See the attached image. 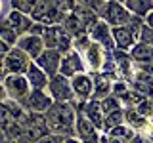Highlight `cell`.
I'll return each mask as SVG.
<instances>
[{"instance_id": "6da1fadb", "label": "cell", "mask_w": 153, "mask_h": 143, "mask_svg": "<svg viewBox=\"0 0 153 143\" xmlns=\"http://www.w3.org/2000/svg\"><path fill=\"white\" fill-rule=\"evenodd\" d=\"M48 126H50L52 133H57V136H75V126H76V105L75 101L71 103H61V101H54L50 109L44 113Z\"/></svg>"}, {"instance_id": "7a4b0ae2", "label": "cell", "mask_w": 153, "mask_h": 143, "mask_svg": "<svg viewBox=\"0 0 153 143\" xmlns=\"http://www.w3.org/2000/svg\"><path fill=\"white\" fill-rule=\"evenodd\" d=\"M31 84H29L25 74H8L2 78V99H16L23 101L29 94H31Z\"/></svg>"}, {"instance_id": "3957f363", "label": "cell", "mask_w": 153, "mask_h": 143, "mask_svg": "<svg viewBox=\"0 0 153 143\" xmlns=\"http://www.w3.org/2000/svg\"><path fill=\"white\" fill-rule=\"evenodd\" d=\"M31 63V57L16 46L6 57H2V78H6L8 74H27Z\"/></svg>"}, {"instance_id": "277c9868", "label": "cell", "mask_w": 153, "mask_h": 143, "mask_svg": "<svg viewBox=\"0 0 153 143\" xmlns=\"http://www.w3.org/2000/svg\"><path fill=\"white\" fill-rule=\"evenodd\" d=\"M102 19L109 27H124L132 19V13L123 2H119V0H107L105 10L102 13Z\"/></svg>"}, {"instance_id": "5b68a950", "label": "cell", "mask_w": 153, "mask_h": 143, "mask_svg": "<svg viewBox=\"0 0 153 143\" xmlns=\"http://www.w3.org/2000/svg\"><path fill=\"white\" fill-rule=\"evenodd\" d=\"M48 94L54 97V101H61V103H71L75 101V92H73V84H71V78L63 76L61 73H57L56 76L50 78V84H48Z\"/></svg>"}, {"instance_id": "8992f818", "label": "cell", "mask_w": 153, "mask_h": 143, "mask_svg": "<svg viewBox=\"0 0 153 143\" xmlns=\"http://www.w3.org/2000/svg\"><path fill=\"white\" fill-rule=\"evenodd\" d=\"M29 113H42L44 114L48 109L54 105V97L48 94V90H31L23 101H19Z\"/></svg>"}, {"instance_id": "52a82bcc", "label": "cell", "mask_w": 153, "mask_h": 143, "mask_svg": "<svg viewBox=\"0 0 153 143\" xmlns=\"http://www.w3.org/2000/svg\"><path fill=\"white\" fill-rule=\"evenodd\" d=\"M82 59H84V65H86V73L94 74V73H102V67L107 59V50H103L100 44L92 42L90 48L82 54Z\"/></svg>"}, {"instance_id": "ba28073f", "label": "cell", "mask_w": 153, "mask_h": 143, "mask_svg": "<svg viewBox=\"0 0 153 143\" xmlns=\"http://www.w3.org/2000/svg\"><path fill=\"white\" fill-rule=\"evenodd\" d=\"M33 25H35V19L31 15H27V13L17 12V10H12V12L8 13V17L2 19V27H10L12 31H16L19 36L31 32Z\"/></svg>"}, {"instance_id": "9c48e42d", "label": "cell", "mask_w": 153, "mask_h": 143, "mask_svg": "<svg viewBox=\"0 0 153 143\" xmlns=\"http://www.w3.org/2000/svg\"><path fill=\"white\" fill-rule=\"evenodd\" d=\"M71 84H73V92H75V99L80 103H86L92 99L94 95V80L90 73H80L71 78Z\"/></svg>"}, {"instance_id": "30bf717a", "label": "cell", "mask_w": 153, "mask_h": 143, "mask_svg": "<svg viewBox=\"0 0 153 143\" xmlns=\"http://www.w3.org/2000/svg\"><path fill=\"white\" fill-rule=\"evenodd\" d=\"M59 73L63 74V76H67V78H73V76L80 74V73H86V65H84L82 54H79L76 50L65 54L63 57H61Z\"/></svg>"}, {"instance_id": "8fae6325", "label": "cell", "mask_w": 153, "mask_h": 143, "mask_svg": "<svg viewBox=\"0 0 153 143\" xmlns=\"http://www.w3.org/2000/svg\"><path fill=\"white\" fill-rule=\"evenodd\" d=\"M17 48L25 52V54L31 57L33 61H36L38 57L42 55V52L46 50V44H44V40H42V36H36V35H31V32H27V35L19 36Z\"/></svg>"}, {"instance_id": "7c38bea8", "label": "cell", "mask_w": 153, "mask_h": 143, "mask_svg": "<svg viewBox=\"0 0 153 143\" xmlns=\"http://www.w3.org/2000/svg\"><path fill=\"white\" fill-rule=\"evenodd\" d=\"M88 35H90V38H92V42L100 44L103 50H107V52H113L115 48H117L115 46V38H113V27H109L103 19L88 32Z\"/></svg>"}, {"instance_id": "4fadbf2b", "label": "cell", "mask_w": 153, "mask_h": 143, "mask_svg": "<svg viewBox=\"0 0 153 143\" xmlns=\"http://www.w3.org/2000/svg\"><path fill=\"white\" fill-rule=\"evenodd\" d=\"M61 57H63V55H61L57 50H48V48H46V50L42 52V55L38 57L35 63H36V65L40 67V69H42V71H44V73L52 78V76H56L57 73H59Z\"/></svg>"}, {"instance_id": "5bb4252c", "label": "cell", "mask_w": 153, "mask_h": 143, "mask_svg": "<svg viewBox=\"0 0 153 143\" xmlns=\"http://www.w3.org/2000/svg\"><path fill=\"white\" fill-rule=\"evenodd\" d=\"M124 122H126L136 133H143V136H147L149 130L153 128L151 118L140 114L136 109H124Z\"/></svg>"}, {"instance_id": "9a60e30c", "label": "cell", "mask_w": 153, "mask_h": 143, "mask_svg": "<svg viewBox=\"0 0 153 143\" xmlns=\"http://www.w3.org/2000/svg\"><path fill=\"white\" fill-rule=\"evenodd\" d=\"M82 113H84V116L88 118V120L92 122L100 132H103L105 113H103V109H102V101H98V99H90V101H86L82 105Z\"/></svg>"}, {"instance_id": "2e32d148", "label": "cell", "mask_w": 153, "mask_h": 143, "mask_svg": "<svg viewBox=\"0 0 153 143\" xmlns=\"http://www.w3.org/2000/svg\"><path fill=\"white\" fill-rule=\"evenodd\" d=\"M128 84H130V88L134 92L146 95V97H153V74H147L143 71L136 69V73H134L132 80Z\"/></svg>"}, {"instance_id": "e0dca14e", "label": "cell", "mask_w": 153, "mask_h": 143, "mask_svg": "<svg viewBox=\"0 0 153 143\" xmlns=\"http://www.w3.org/2000/svg\"><path fill=\"white\" fill-rule=\"evenodd\" d=\"M130 57H132L134 63H136V69L153 65V46L143 44V42H136L134 48L130 50Z\"/></svg>"}, {"instance_id": "ac0fdd59", "label": "cell", "mask_w": 153, "mask_h": 143, "mask_svg": "<svg viewBox=\"0 0 153 143\" xmlns=\"http://www.w3.org/2000/svg\"><path fill=\"white\" fill-rule=\"evenodd\" d=\"M92 80H94V95H92V99L102 101V99L109 97V95L113 94V80L107 78V74L94 73L92 74Z\"/></svg>"}, {"instance_id": "d6986e66", "label": "cell", "mask_w": 153, "mask_h": 143, "mask_svg": "<svg viewBox=\"0 0 153 143\" xmlns=\"http://www.w3.org/2000/svg\"><path fill=\"white\" fill-rule=\"evenodd\" d=\"M113 38H115V46L121 48V50H126V52H130L134 48V44L138 42V38L134 36V32L126 25L124 27H113Z\"/></svg>"}, {"instance_id": "ffe728a7", "label": "cell", "mask_w": 153, "mask_h": 143, "mask_svg": "<svg viewBox=\"0 0 153 143\" xmlns=\"http://www.w3.org/2000/svg\"><path fill=\"white\" fill-rule=\"evenodd\" d=\"M25 76H27V80H29V84H31L33 90H46L48 84H50V76H48L35 61L31 63V67H29Z\"/></svg>"}, {"instance_id": "44dd1931", "label": "cell", "mask_w": 153, "mask_h": 143, "mask_svg": "<svg viewBox=\"0 0 153 143\" xmlns=\"http://www.w3.org/2000/svg\"><path fill=\"white\" fill-rule=\"evenodd\" d=\"M61 27H63L73 38H79V36H82V35H88V29L84 27V23L79 19V15H76L75 12H69V13H67L65 19H63V23H61Z\"/></svg>"}, {"instance_id": "7402d4cb", "label": "cell", "mask_w": 153, "mask_h": 143, "mask_svg": "<svg viewBox=\"0 0 153 143\" xmlns=\"http://www.w3.org/2000/svg\"><path fill=\"white\" fill-rule=\"evenodd\" d=\"M96 133H100V130L94 126L92 122L88 120V118L84 116V113L80 111L79 114H76V126H75V136L79 137L80 141L82 139H88V137L96 136Z\"/></svg>"}, {"instance_id": "603a6c76", "label": "cell", "mask_w": 153, "mask_h": 143, "mask_svg": "<svg viewBox=\"0 0 153 143\" xmlns=\"http://www.w3.org/2000/svg\"><path fill=\"white\" fill-rule=\"evenodd\" d=\"M71 12H75L76 15H79V19L84 23V27L88 29V32L92 31V29H94L96 25H98L100 21H102V17H100L98 13H96V12H92L90 8H86L84 4H80V2L76 4V6H75L73 10H71Z\"/></svg>"}, {"instance_id": "cb8c5ba5", "label": "cell", "mask_w": 153, "mask_h": 143, "mask_svg": "<svg viewBox=\"0 0 153 143\" xmlns=\"http://www.w3.org/2000/svg\"><path fill=\"white\" fill-rule=\"evenodd\" d=\"M65 35V29L61 25H50L44 29V35H42V40H44V44L48 50H57V46H59V40L61 36Z\"/></svg>"}, {"instance_id": "d4e9b609", "label": "cell", "mask_w": 153, "mask_h": 143, "mask_svg": "<svg viewBox=\"0 0 153 143\" xmlns=\"http://www.w3.org/2000/svg\"><path fill=\"white\" fill-rule=\"evenodd\" d=\"M124 6L130 10L132 15H138V17H143L149 12H153V0H126Z\"/></svg>"}, {"instance_id": "484cf974", "label": "cell", "mask_w": 153, "mask_h": 143, "mask_svg": "<svg viewBox=\"0 0 153 143\" xmlns=\"http://www.w3.org/2000/svg\"><path fill=\"white\" fill-rule=\"evenodd\" d=\"M121 124H126V122H124V109H121V111H115V113H111V114H107V116H105L103 133H107L109 130L121 126Z\"/></svg>"}, {"instance_id": "4316f807", "label": "cell", "mask_w": 153, "mask_h": 143, "mask_svg": "<svg viewBox=\"0 0 153 143\" xmlns=\"http://www.w3.org/2000/svg\"><path fill=\"white\" fill-rule=\"evenodd\" d=\"M111 137H117V139H123V141H130L134 136H136V132L132 130L128 124H121V126H117V128H113V130H109L107 132Z\"/></svg>"}, {"instance_id": "83f0119b", "label": "cell", "mask_w": 153, "mask_h": 143, "mask_svg": "<svg viewBox=\"0 0 153 143\" xmlns=\"http://www.w3.org/2000/svg\"><path fill=\"white\" fill-rule=\"evenodd\" d=\"M102 109H103L105 116H107V114H111L115 111H121V109H124V107H123V103H121V99H119V97L109 95V97L102 99Z\"/></svg>"}, {"instance_id": "f1b7e54d", "label": "cell", "mask_w": 153, "mask_h": 143, "mask_svg": "<svg viewBox=\"0 0 153 143\" xmlns=\"http://www.w3.org/2000/svg\"><path fill=\"white\" fill-rule=\"evenodd\" d=\"M36 4H38V0H12V10H17L21 13L31 15L33 10L36 8Z\"/></svg>"}, {"instance_id": "f546056e", "label": "cell", "mask_w": 153, "mask_h": 143, "mask_svg": "<svg viewBox=\"0 0 153 143\" xmlns=\"http://www.w3.org/2000/svg\"><path fill=\"white\" fill-rule=\"evenodd\" d=\"M17 40H19V35L16 31H12L10 27H2V29H0V42H6V44H10L12 48H16Z\"/></svg>"}, {"instance_id": "4dcf8cb0", "label": "cell", "mask_w": 153, "mask_h": 143, "mask_svg": "<svg viewBox=\"0 0 153 143\" xmlns=\"http://www.w3.org/2000/svg\"><path fill=\"white\" fill-rule=\"evenodd\" d=\"M80 4H84L86 8H90L92 12H96L100 17H102L103 10H105V4H107V0H80Z\"/></svg>"}, {"instance_id": "1f68e13d", "label": "cell", "mask_w": 153, "mask_h": 143, "mask_svg": "<svg viewBox=\"0 0 153 143\" xmlns=\"http://www.w3.org/2000/svg\"><path fill=\"white\" fill-rule=\"evenodd\" d=\"M126 27L134 32V36H136V38H140V32H142V29L146 27V21H143V17L132 15V19L128 21V25H126Z\"/></svg>"}, {"instance_id": "d6a6232c", "label": "cell", "mask_w": 153, "mask_h": 143, "mask_svg": "<svg viewBox=\"0 0 153 143\" xmlns=\"http://www.w3.org/2000/svg\"><path fill=\"white\" fill-rule=\"evenodd\" d=\"M90 44H92V38H90V35H82L79 38H75V50L79 52V54H84L86 50L90 48Z\"/></svg>"}, {"instance_id": "836d02e7", "label": "cell", "mask_w": 153, "mask_h": 143, "mask_svg": "<svg viewBox=\"0 0 153 143\" xmlns=\"http://www.w3.org/2000/svg\"><path fill=\"white\" fill-rule=\"evenodd\" d=\"M136 111L143 114V116H147V118H151V114H153V97H146L143 101L136 107Z\"/></svg>"}, {"instance_id": "e575fe53", "label": "cell", "mask_w": 153, "mask_h": 143, "mask_svg": "<svg viewBox=\"0 0 153 143\" xmlns=\"http://www.w3.org/2000/svg\"><path fill=\"white\" fill-rule=\"evenodd\" d=\"M128 90H130V84H128V82H124V80H117V82H113V94L111 95H115V97H123Z\"/></svg>"}, {"instance_id": "d590c367", "label": "cell", "mask_w": 153, "mask_h": 143, "mask_svg": "<svg viewBox=\"0 0 153 143\" xmlns=\"http://www.w3.org/2000/svg\"><path fill=\"white\" fill-rule=\"evenodd\" d=\"M138 42H143V44H149L153 46V29L151 27H143L142 32H140V38H138Z\"/></svg>"}, {"instance_id": "8d00e7d4", "label": "cell", "mask_w": 153, "mask_h": 143, "mask_svg": "<svg viewBox=\"0 0 153 143\" xmlns=\"http://www.w3.org/2000/svg\"><path fill=\"white\" fill-rule=\"evenodd\" d=\"M65 137L63 136H57V133H48L46 137H42L40 141H36V143H63Z\"/></svg>"}, {"instance_id": "74e56055", "label": "cell", "mask_w": 153, "mask_h": 143, "mask_svg": "<svg viewBox=\"0 0 153 143\" xmlns=\"http://www.w3.org/2000/svg\"><path fill=\"white\" fill-rule=\"evenodd\" d=\"M128 143H153V141L147 136H143V133H136V136H134Z\"/></svg>"}, {"instance_id": "f35d334b", "label": "cell", "mask_w": 153, "mask_h": 143, "mask_svg": "<svg viewBox=\"0 0 153 143\" xmlns=\"http://www.w3.org/2000/svg\"><path fill=\"white\" fill-rule=\"evenodd\" d=\"M102 143H126V141L117 139V137H111L109 133H103V132H102Z\"/></svg>"}, {"instance_id": "ab89813d", "label": "cell", "mask_w": 153, "mask_h": 143, "mask_svg": "<svg viewBox=\"0 0 153 143\" xmlns=\"http://www.w3.org/2000/svg\"><path fill=\"white\" fill-rule=\"evenodd\" d=\"M143 21H146V25H147V27H151V29H153V12H149V13H147Z\"/></svg>"}, {"instance_id": "60d3db41", "label": "cell", "mask_w": 153, "mask_h": 143, "mask_svg": "<svg viewBox=\"0 0 153 143\" xmlns=\"http://www.w3.org/2000/svg\"><path fill=\"white\" fill-rule=\"evenodd\" d=\"M63 143H80V139L76 136H69V137H65V139H63Z\"/></svg>"}, {"instance_id": "b9f144b4", "label": "cell", "mask_w": 153, "mask_h": 143, "mask_svg": "<svg viewBox=\"0 0 153 143\" xmlns=\"http://www.w3.org/2000/svg\"><path fill=\"white\" fill-rule=\"evenodd\" d=\"M2 143H13V141H10V139H2Z\"/></svg>"}, {"instance_id": "7bdbcfd3", "label": "cell", "mask_w": 153, "mask_h": 143, "mask_svg": "<svg viewBox=\"0 0 153 143\" xmlns=\"http://www.w3.org/2000/svg\"><path fill=\"white\" fill-rule=\"evenodd\" d=\"M119 2H123V4H124V2H126V0H119Z\"/></svg>"}]
</instances>
